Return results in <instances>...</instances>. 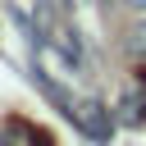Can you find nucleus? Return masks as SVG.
<instances>
[{
    "label": "nucleus",
    "instance_id": "obj_1",
    "mask_svg": "<svg viewBox=\"0 0 146 146\" xmlns=\"http://www.w3.org/2000/svg\"><path fill=\"white\" fill-rule=\"evenodd\" d=\"M32 82L46 91V100H50V105H59V114H64V119H73V128H78V132H87L91 141H110V137H114V123H119V114H114L110 105L68 96V91H64V87H59L50 73H41V68L32 73Z\"/></svg>",
    "mask_w": 146,
    "mask_h": 146
},
{
    "label": "nucleus",
    "instance_id": "obj_2",
    "mask_svg": "<svg viewBox=\"0 0 146 146\" xmlns=\"http://www.w3.org/2000/svg\"><path fill=\"white\" fill-rule=\"evenodd\" d=\"M0 146H55V137H50L46 128H36L32 119L9 114V119L0 123Z\"/></svg>",
    "mask_w": 146,
    "mask_h": 146
},
{
    "label": "nucleus",
    "instance_id": "obj_3",
    "mask_svg": "<svg viewBox=\"0 0 146 146\" xmlns=\"http://www.w3.org/2000/svg\"><path fill=\"white\" fill-rule=\"evenodd\" d=\"M119 123H128V128H141V123H146V68H141L137 82L123 91V100H119Z\"/></svg>",
    "mask_w": 146,
    "mask_h": 146
},
{
    "label": "nucleus",
    "instance_id": "obj_4",
    "mask_svg": "<svg viewBox=\"0 0 146 146\" xmlns=\"http://www.w3.org/2000/svg\"><path fill=\"white\" fill-rule=\"evenodd\" d=\"M128 46H132V55H137V59H146V27H137Z\"/></svg>",
    "mask_w": 146,
    "mask_h": 146
},
{
    "label": "nucleus",
    "instance_id": "obj_5",
    "mask_svg": "<svg viewBox=\"0 0 146 146\" xmlns=\"http://www.w3.org/2000/svg\"><path fill=\"white\" fill-rule=\"evenodd\" d=\"M128 9H137V14H146V0H123Z\"/></svg>",
    "mask_w": 146,
    "mask_h": 146
}]
</instances>
